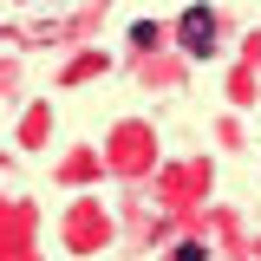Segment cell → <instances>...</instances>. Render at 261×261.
<instances>
[{
	"label": "cell",
	"instance_id": "cell-1",
	"mask_svg": "<svg viewBox=\"0 0 261 261\" xmlns=\"http://www.w3.org/2000/svg\"><path fill=\"white\" fill-rule=\"evenodd\" d=\"M176 33H183V53H196V59H209V46H216V13H209V7H190Z\"/></svg>",
	"mask_w": 261,
	"mask_h": 261
}]
</instances>
